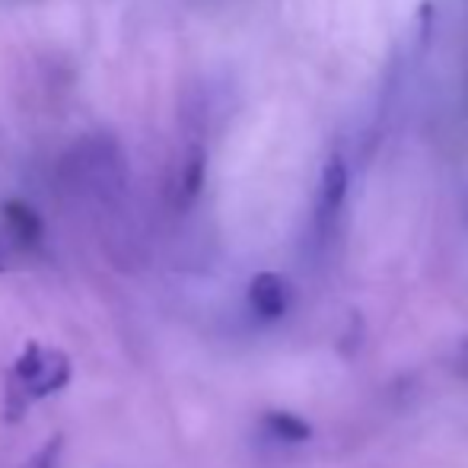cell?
<instances>
[{"instance_id": "6da1fadb", "label": "cell", "mask_w": 468, "mask_h": 468, "mask_svg": "<svg viewBox=\"0 0 468 468\" xmlns=\"http://www.w3.org/2000/svg\"><path fill=\"white\" fill-rule=\"evenodd\" d=\"M13 382L19 386L26 401L45 399V395L61 392L70 382V360L61 351H42L38 345H29L19 354L13 367Z\"/></svg>"}, {"instance_id": "7a4b0ae2", "label": "cell", "mask_w": 468, "mask_h": 468, "mask_svg": "<svg viewBox=\"0 0 468 468\" xmlns=\"http://www.w3.org/2000/svg\"><path fill=\"white\" fill-rule=\"evenodd\" d=\"M347 197V163L341 154H332L319 176V197H315V220L322 229L335 227Z\"/></svg>"}, {"instance_id": "3957f363", "label": "cell", "mask_w": 468, "mask_h": 468, "mask_svg": "<svg viewBox=\"0 0 468 468\" xmlns=\"http://www.w3.org/2000/svg\"><path fill=\"white\" fill-rule=\"evenodd\" d=\"M249 306L261 319H281L290 309V283L281 274H255L249 283Z\"/></svg>"}, {"instance_id": "277c9868", "label": "cell", "mask_w": 468, "mask_h": 468, "mask_svg": "<svg viewBox=\"0 0 468 468\" xmlns=\"http://www.w3.org/2000/svg\"><path fill=\"white\" fill-rule=\"evenodd\" d=\"M4 214V223H6V233L13 236V242L23 249H36L45 236V223L42 217L36 214V207H29L26 201H6L0 207Z\"/></svg>"}, {"instance_id": "5b68a950", "label": "cell", "mask_w": 468, "mask_h": 468, "mask_svg": "<svg viewBox=\"0 0 468 468\" xmlns=\"http://www.w3.org/2000/svg\"><path fill=\"white\" fill-rule=\"evenodd\" d=\"M204 169H207V160H204V150L195 147L191 154L182 160L179 173H176V182H173V201L176 207H188L197 195H201V186H204Z\"/></svg>"}, {"instance_id": "8992f818", "label": "cell", "mask_w": 468, "mask_h": 468, "mask_svg": "<svg viewBox=\"0 0 468 468\" xmlns=\"http://www.w3.org/2000/svg\"><path fill=\"white\" fill-rule=\"evenodd\" d=\"M265 427H268V431H271L278 440H287V443H300V440H306V437H309V427L303 424V420H296L293 414H281V411L268 414V418H265Z\"/></svg>"}, {"instance_id": "52a82bcc", "label": "cell", "mask_w": 468, "mask_h": 468, "mask_svg": "<svg viewBox=\"0 0 468 468\" xmlns=\"http://www.w3.org/2000/svg\"><path fill=\"white\" fill-rule=\"evenodd\" d=\"M61 450H64V440L61 437H51L42 450L36 452V459L29 463V468H58V459H61Z\"/></svg>"}, {"instance_id": "ba28073f", "label": "cell", "mask_w": 468, "mask_h": 468, "mask_svg": "<svg viewBox=\"0 0 468 468\" xmlns=\"http://www.w3.org/2000/svg\"><path fill=\"white\" fill-rule=\"evenodd\" d=\"M0 271H4V255H0Z\"/></svg>"}]
</instances>
